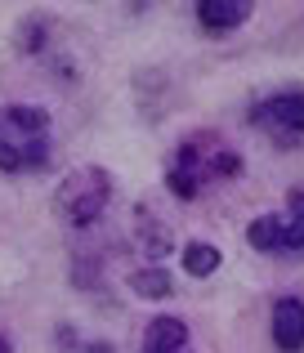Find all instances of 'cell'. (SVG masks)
I'll use <instances>...</instances> for the list:
<instances>
[{
	"instance_id": "obj_1",
	"label": "cell",
	"mask_w": 304,
	"mask_h": 353,
	"mask_svg": "<svg viewBox=\"0 0 304 353\" xmlns=\"http://www.w3.org/2000/svg\"><path fill=\"white\" fill-rule=\"evenodd\" d=\"M108 192H112V179H108V170L90 165V170L72 174V179L59 188V210H63V215H68L77 228H85V224H94V219H99V210H103Z\"/></svg>"
},
{
	"instance_id": "obj_2",
	"label": "cell",
	"mask_w": 304,
	"mask_h": 353,
	"mask_svg": "<svg viewBox=\"0 0 304 353\" xmlns=\"http://www.w3.org/2000/svg\"><path fill=\"white\" fill-rule=\"evenodd\" d=\"M273 345L282 353H300L304 349V304L291 300V295L273 304Z\"/></svg>"
},
{
	"instance_id": "obj_3",
	"label": "cell",
	"mask_w": 304,
	"mask_h": 353,
	"mask_svg": "<svg viewBox=\"0 0 304 353\" xmlns=\"http://www.w3.org/2000/svg\"><path fill=\"white\" fill-rule=\"evenodd\" d=\"M251 117H255V121L269 117V121H278V125L300 130V134H304V90H291V94H273L269 103H255V108H251Z\"/></svg>"
},
{
	"instance_id": "obj_4",
	"label": "cell",
	"mask_w": 304,
	"mask_h": 353,
	"mask_svg": "<svg viewBox=\"0 0 304 353\" xmlns=\"http://www.w3.org/2000/svg\"><path fill=\"white\" fill-rule=\"evenodd\" d=\"M246 14H251L246 0H201L197 5V23L206 32H228V27L246 23Z\"/></svg>"
},
{
	"instance_id": "obj_5",
	"label": "cell",
	"mask_w": 304,
	"mask_h": 353,
	"mask_svg": "<svg viewBox=\"0 0 304 353\" xmlns=\"http://www.w3.org/2000/svg\"><path fill=\"white\" fill-rule=\"evenodd\" d=\"M143 353H183L188 345V327H183L179 318H152L148 331H143Z\"/></svg>"
},
{
	"instance_id": "obj_6",
	"label": "cell",
	"mask_w": 304,
	"mask_h": 353,
	"mask_svg": "<svg viewBox=\"0 0 304 353\" xmlns=\"http://www.w3.org/2000/svg\"><path fill=\"white\" fill-rule=\"evenodd\" d=\"M5 125L14 130L18 139H45V130H50V112H41V108H9Z\"/></svg>"
},
{
	"instance_id": "obj_7",
	"label": "cell",
	"mask_w": 304,
	"mask_h": 353,
	"mask_svg": "<svg viewBox=\"0 0 304 353\" xmlns=\"http://www.w3.org/2000/svg\"><path fill=\"white\" fill-rule=\"evenodd\" d=\"M130 286L143 295V300H165V295L174 291V282H170V273H165L161 264L156 268H139V273L130 277Z\"/></svg>"
},
{
	"instance_id": "obj_8",
	"label": "cell",
	"mask_w": 304,
	"mask_h": 353,
	"mask_svg": "<svg viewBox=\"0 0 304 353\" xmlns=\"http://www.w3.org/2000/svg\"><path fill=\"white\" fill-rule=\"evenodd\" d=\"M246 241H251V250H278V246H282V219H278V215L251 219V228H246Z\"/></svg>"
},
{
	"instance_id": "obj_9",
	"label": "cell",
	"mask_w": 304,
	"mask_h": 353,
	"mask_svg": "<svg viewBox=\"0 0 304 353\" xmlns=\"http://www.w3.org/2000/svg\"><path fill=\"white\" fill-rule=\"evenodd\" d=\"M183 268L192 277H210L219 268V250L206 246V241H192V246H183Z\"/></svg>"
},
{
	"instance_id": "obj_10",
	"label": "cell",
	"mask_w": 304,
	"mask_h": 353,
	"mask_svg": "<svg viewBox=\"0 0 304 353\" xmlns=\"http://www.w3.org/2000/svg\"><path fill=\"white\" fill-rule=\"evenodd\" d=\"M165 183H170V192H174V197H183V201H192V197H197V188H201V179H197V174H188V170H170V174H165Z\"/></svg>"
},
{
	"instance_id": "obj_11",
	"label": "cell",
	"mask_w": 304,
	"mask_h": 353,
	"mask_svg": "<svg viewBox=\"0 0 304 353\" xmlns=\"http://www.w3.org/2000/svg\"><path fill=\"white\" fill-rule=\"evenodd\" d=\"M278 250H296V255H304V219H287V224H282V246Z\"/></svg>"
},
{
	"instance_id": "obj_12",
	"label": "cell",
	"mask_w": 304,
	"mask_h": 353,
	"mask_svg": "<svg viewBox=\"0 0 304 353\" xmlns=\"http://www.w3.org/2000/svg\"><path fill=\"white\" fill-rule=\"evenodd\" d=\"M215 174H228V179L242 174V157H237V152H219L215 157Z\"/></svg>"
},
{
	"instance_id": "obj_13",
	"label": "cell",
	"mask_w": 304,
	"mask_h": 353,
	"mask_svg": "<svg viewBox=\"0 0 304 353\" xmlns=\"http://www.w3.org/2000/svg\"><path fill=\"white\" fill-rule=\"evenodd\" d=\"M291 219H304V188H291Z\"/></svg>"
},
{
	"instance_id": "obj_14",
	"label": "cell",
	"mask_w": 304,
	"mask_h": 353,
	"mask_svg": "<svg viewBox=\"0 0 304 353\" xmlns=\"http://www.w3.org/2000/svg\"><path fill=\"white\" fill-rule=\"evenodd\" d=\"M0 353H9V340L5 336H0Z\"/></svg>"
},
{
	"instance_id": "obj_15",
	"label": "cell",
	"mask_w": 304,
	"mask_h": 353,
	"mask_svg": "<svg viewBox=\"0 0 304 353\" xmlns=\"http://www.w3.org/2000/svg\"><path fill=\"white\" fill-rule=\"evenodd\" d=\"M90 353H112V349H103V345H94V349H90Z\"/></svg>"
},
{
	"instance_id": "obj_16",
	"label": "cell",
	"mask_w": 304,
	"mask_h": 353,
	"mask_svg": "<svg viewBox=\"0 0 304 353\" xmlns=\"http://www.w3.org/2000/svg\"><path fill=\"white\" fill-rule=\"evenodd\" d=\"M183 353H188V349H183Z\"/></svg>"
}]
</instances>
